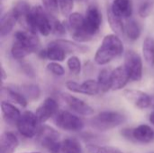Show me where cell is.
<instances>
[{"label":"cell","mask_w":154,"mask_h":153,"mask_svg":"<svg viewBox=\"0 0 154 153\" xmlns=\"http://www.w3.org/2000/svg\"><path fill=\"white\" fill-rule=\"evenodd\" d=\"M124 51V44L116 34H107L106 35L100 46L96 51L94 60L98 65H106L121 56Z\"/></svg>","instance_id":"obj_1"},{"label":"cell","mask_w":154,"mask_h":153,"mask_svg":"<svg viewBox=\"0 0 154 153\" xmlns=\"http://www.w3.org/2000/svg\"><path fill=\"white\" fill-rule=\"evenodd\" d=\"M126 116L118 111H103L90 120L91 126L100 132H106L124 124Z\"/></svg>","instance_id":"obj_2"},{"label":"cell","mask_w":154,"mask_h":153,"mask_svg":"<svg viewBox=\"0 0 154 153\" xmlns=\"http://www.w3.org/2000/svg\"><path fill=\"white\" fill-rule=\"evenodd\" d=\"M51 13L47 12L42 6H33L29 21L28 31L32 33H41L42 36H48L52 32L50 20Z\"/></svg>","instance_id":"obj_3"},{"label":"cell","mask_w":154,"mask_h":153,"mask_svg":"<svg viewBox=\"0 0 154 153\" xmlns=\"http://www.w3.org/2000/svg\"><path fill=\"white\" fill-rule=\"evenodd\" d=\"M60 133L58 131L49 125H42L36 135L38 143L51 153H60L61 142L60 141Z\"/></svg>","instance_id":"obj_4"},{"label":"cell","mask_w":154,"mask_h":153,"mask_svg":"<svg viewBox=\"0 0 154 153\" xmlns=\"http://www.w3.org/2000/svg\"><path fill=\"white\" fill-rule=\"evenodd\" d=\"M102 23V14L96 5H90L86 13L84 21V33L91 41L99 32Z\"/></svg>","instance_id":"obj_5"},{"label":"cell","mask_w":154,"mask_h":153,"mask_svg":"<svg viewBox=\"0 0 154 153\" xmlns=\"http://www.w3.org/2000/svg\"><path fill=\"white\" fill-rule=\"evenodd\" d=\"M39 121L35 113L32 111H25L22 114L19 121L16 124V128L19 133L25 138H33L37 135L39 131Z\"/></svg>","instance_id":"obj_6"},{"label":"cell","mask_w":154,"mask_h":153,"mask_svg":"<svg viewBox=\"0 0 154 153\" xmlns=\"http://www.w3.org/2000/svg\"><path fill=\"white\" fill-rule=\"evenodd\" d=\"M55 124L60 129L67 132H79L85 126L83 120L79 116L69 111L59 112L55 117Z\"/></svg>","instance_id":"obj_7"},{"label":"cell","mask_w":154,"mask_h":153,"mask_svg":"<svg viewBox=\"0 0 154 153\" xmlns=\"http://www.w3.org/2000/svg\"><path fill=\"white\" fill-rule=\"evenodd\" d=\"M124 66L127 69L130 79L138 82L143 78V60L134 50H127L125 54Z\"/></svg>","instance_id":"obj_8"},{"label":"cell","mask_w":154,"mask_h":153,"mask_svg":"<svg viewBox=\"0 0 154 153\" xmlns=\"http://www.w3.org/2000/svg\"><path fill=\"white\" fill-rule=\"evenodd\" d=\"M122 134L128 140L143 144L150 143L154 140V130L148 124H140L134 129H125Z\"/></svg>","instance_id":"obj_9"},{"label":"cell","mask_w":154,"mask_h":153,"mask_svg":"<svg viewBox=\"0 0 154 153\" xmlns=\"http://www.w3.org/2000/svg\"><path fill=\"white\" fill-rule=\"evenodd\" d=\"M61 98L69 109L79 115L89 116L95 113V110L91 106H89L84 100L69 93H61Z\"/></svg>","instance_id":"obj_10"},{"label":"cell","mask_w":154,"mask_h":153,"mask_svg":"<svg viewBox=\"0 0 154 153\" xmlns=\"http://www.w3.org/2000/svg\"><path fill=\"white\" fill-rule=\"evenodd\" d=\"M65 85L67 89L72 93L83 94L87 96H97L100 93L98 82L95 79H88L80 84L72 80H69Z\"/></svg>","instance_id":"obj_11"},{"label":"cell","mask_w":154,"mask_h":153,"mask_svg":"<svg viewBox=\"0 0 154 153\" xmlns=\"http://www.w3.org/2000/svg\"><path fill=\"white\" fill-rule=\"evenodd\" d=\"M124 97L135 107L143 110L152 105V98L145 92L137 89H125L123 92Z\"/></svg>","instance_id":"obj_12"},{"label":"cell","mask_w":154,"mask_h":153,"mask_svg":"<svg viewBox=\"0 0 154 153\" xmlns=\"http://www.w3.org/2000/svg\"><path fill=\"white\" fill-rule=\"evenodd\" d=\"M58 103L52 97H47L44 101L37 107L35 111V115L40 124L46 123L49 119L57 115L58 112Z\"/></svg>","instance_id":"obj_13"},{"label":"cell","mask_w":154,"mask_h":153,"mask_svg":"<svg viewBox=\"0 0 154 153\" xmlns=\"http://www.w3.org/2000/svg\"><path fill=\"white\" fill-rule=\"evenodd\" d=\"M14 41L20 42L31 53L36 52L40 48V40L36 34L27 31H17L14 33Z\"/></svg>","instance_id":"obj_14"},{"label":"cell","mask_w":154,"mask_h":153,"mask_svg":"<svg viewBox=\"0 0 154 153\" xmlns=\"http://www.w3.org/2000/svg\"><path fill=\"white\" fill-rule=\"evenodd\" d=\"M130 76L124 65L116 68L111 74V90L117 91L123 89L130 81Z\"/></svg>","instance_id":"obj_15"},{"label":"cell","mask_w":154,"mask_h":153,"mask_svg":"<svg viewBox=\"0 0 154 153\" xmlns=\"http://www.w3.org/2000/svg\"><path fill=\"white\" fill-rule=\"evenodd\" d=\"M32 7L25 1H18L13 7V11L17 18V22L26 30L28 31L30 16L32 14Z\"/></svg>","instance_id":"obj_16"},{"label":"cell","mask_w":154,"mask_h":153,"mask_svg":"<svg viewBox=\"0 0 154 153\" xmlns=\"http://www.w3.org/2000/svg\"><path fill=\"white\" fill-rule=\"evenodd\" d=\"M66 52L53 41L50 42L47 48L39 51V57L41 59L50 60L53 62L63 61L66 57Z\"/></svg>","instance_id":"obj_17"},{"label":"cell","mask_w":154,"mask_h":153,"mask_svg":"<svg viewBox=\"0 0 154 153\" xmlns=\"http://www.w3.org/2000/svg\"><path fill=\"white\" fill-rule=\"evenodd\" d=\"M1 112H2L5 121L7 124L16 126V124L22 115L20 110L16 106H14L13 104H11L7 101H2L1 102Z\"/></svg>","instance_id":"obj_18"},{"label":"cell","mask_w":154,"mask_h":153,"mask_svg":"<svg viewBox=\"0 0 154 153\" xmlns=\"http://www.w3.org/2000/svg\"><path fill=\"white\" fill-rule=\"evenodd\" d=\"M113 13L120 18L129 19L133 14V5L131 0H114L110 5Z\"/></svg>","instance_id":"obj_19"},{"label":"cell","mask_w":154,"mask_h":153,"mask_svg":"<svg viewBox=\"0 0 154 153\" xmlns=\"http://www.w3.org/2000/svg\"><path fill=\"white\" fill-rule=\"evenodd\" d=\"M19 145V141L14 133L4 132L0 137V153H14Z\"/></svg>","instance_id":"obj_20"},{"label":"cell","mask_w":154,"mask_h":153,"mask_svg":"<svg viewBox=\"0 0 154 153\" xmlns=\"http://www.w3.org/2000/svg\"><path fill=\"white\" fill-rule=\"evenodd\" d=\"M16 22H17V18L13 9L2 14L0 19V36L4 38L5 36L8 35L13 31Z\"/></svg>","instance_id":"obj_21"},{"label":"cell","mask_w":154,"mask_h":153,"mask_svg":"<svg viewBox=\"0 0 154 153\" xmlns=\"http://www.w3.org/2000/svg\"><path fill=\"white\" fill-rule=\"evenodd\" d=\"M53 42L56 43L58 46H60L66 53H71V52L85 53L88 50V48L87 46H84V45L79 44L78 42H74V41H68V40L58 39V40L53 41Z\"/></svg>","instance_id":"obj_22"},{"label":"cell","mask_w":154,"mask_h":153,"mask_svg":"<svg viewBox=\"0 0 154 153\" xmlns=\"http://www.w3.org/2000/svg\"><path fill=\"white\" fill-rule=\"evenodd\" d=\"M107 21L110 28L114 32V34L117 36L125 34V23H123L122 18L116 15L111 10L110 6L107 8Z\"/></svg>","instance_id":"obj_23"},{"label":"cell","mask_w":154,"mask_h":153,"mask_svg":"<svg viewBox=\"0 0 154 153\" xmlns=\"http://www.w3.org/2000/svg\"><path fill=\"white\" fill-rule=\"evenodd\" d=\"M141 33L142 29L138 22H136L133 18L127 19V21L125 23V34L127 36V38L134 41L140 38Z\"/></svg>","instance_id":"obj_24"},{"label":"cell","mask_w":154,"mask_h":153,"mask_svg":"<svg viewBox=\"0 0 154 153\" xmlns=\"http://www.w3.org/2000/svg\"><path fill=\"white\" fill-rule=\"evenodd\" d=\"M2 93L6 95L12 101L15 102L22 107H26L28 105L27 98L18 90V89H13L9 87H2Z\"/></svg>","instance_id":"obj_25"},{"label":"cell","mask_w":154,"mask_h":153,"mask_svg":"<svg viewBox=\"0 0 154 153\" xmlns=\"http://www.w3.org/2000/svg\"><path fill=\"white\" fill-rule=\"evenodd\" d=\"M143 55L146 63L154 67V39L152 37H146L143 42Z\"/></svg>","instance_id":"obj_26"},{"label":"cell","mask_w":154,"mask_h":153,"mask_svg":"<svg viewBox=\"0 0 154 153\" xmlns=\"http://www.w3.org/2000/svg\"><path fill=\"white\" fill-rule=\"evenodd\" d=\"M60 153H84V151L77 139L66 138L61 142Z\"/></svg>","instance_id":"obj_27"},{"label":"cell","mask_w":154,"mask_h":153,"mask_svg":"<svg viewBox=\"0 0 154 153\" xmlns=\"http://www.w3.org/2000/svg\"><path fill=\"white\" fill-rule=\"evenodd\" d=\"M111 74L112 71L107 69H103L99 71L97 82L99 85L100 92L106 93L111 90Z\"/></svg>","instance_id":"obj_28"},{"label":"cell","mask_w":154,"mask_h":153,"mask_svg":"<svg viewBox=\"0 0 154 153\" xmlns=\"http://www.w3.org/2000/svg\"><path fill=\"white\" fill-rule=\"evenodd\" d=\"M26 98L27 96L29 97V99L32 100H35L40 96L41 94V90L40 87L37 85H32V84H29V85H23L21 87L20 89H18Z\"/></svg>","instance_id":"obj_29"},{"label":"cell","mask_w":154,"mask_h":153,"mask_svg":"<svg viewBox=\"0 0 154 153\" xmlns=\"http://www.w3.org/2000/svg\"><path fill=\"white\" fill-rule=\"evenodd\" d=\"M87 153H123L121 150L113 146H100L97 144H88Z\"/></svg>","instance_id":"obj_30"},{"label":"cell","mask_w":154,"mask_h":153,"mask_svg":"<svg viewBox=\"0 0 154 153\" xmlns=\"http://www.w3.org/2000/svg\"><path fill=\"white\" fill-rule=\"evenodd\" d=\"M11 54L16 60H23L26 56H28L32 53L29 51L28 49H26L20 42L14 41L13 45H12V48H11Z\"/></svg>","instance_id":"obj_31"},{"label":"cell","mask_w":154,"mask_h":153,"mask_svg":"<svg viewBox=\"0 0 154 153\" xmlns=\"http://www.w3.org/2000/svg\"><path fill=\"white\" fill-rule=\"evenodd\" d=\"M67 66L69 71L74 75H79L81 71V61L78 56H71L67 60Z\"/></svg>","instance_id":"obj_32"},{"label":"cell","mask_w":154,"mask_h":153,"mask_svg":"<svg viewBox=\"0 0 154 153\" xmlns=\"http://www.w3.org/2000/svg\"><path fill=\"white\" fill-rule=\"evenodd\" d=\"M50 20H51L52 33L57 35H63L66 32V27L64 26V24L57 18H55L52 15V14H50Z\"/></svg>","instance_id":"obj_33"},{"label":"cell","mask_w":154,"mask_h":153,"mask_svg":"<svg viewBox=\"0 0 154 153\" xmlns=\"http://www.w3.org/2000/svg\"><path fill=\"white\" fill-rule=\"evenodd\" d=\"M59 8L63 15H69L73 9L74 0H58Z\"/></svg>","instance_id":"obj_34"},{"label":"cell","mask_w":154,"mask_h":153,"mask_svg":"<svg viewBox=\"0 0 154 153\" xmlns=\"http://www.w3.org/2000/svg\"><path fill=\"white\" fill-rule=\"evenodd\" d=\"M47 69H48L51 73H52L53 75L58 76V77H61V76H63V75L65 74V69H64V68H63L62 65L60 64L59 62H53V61H51V62L48 63V65H47Z\"/></svg>","instance_id":"obj_35"},{"label":"cell","mask_w":154,"mask_h":153,"mask_svg":"<svg viewBox=\"0 0 154 153\" xmlns=\"http://www.w3.org/2000/svg\"><path fill=\"white\" fill-rule=\"evenodd\" d=\"M42 5L44 9L51 13H56L59 9V2L58 0H42Z\"/></svg>","instance_id":"obj_36"},{"label":"cell","mask_w":154,"mask_h":153,"mask_svg":"<svg viewBox=\"0 0 154 153\" xmlns=\"http://www.w3.org/2000/svg\"><path fill=\"white\" fill-rule=\"evenodd\" d=\"M152 4L151 2L146 1L140 5L139 10H138V14L142 18H145V17L149 16V14H151V11H152Z\"/></svg>","instance_id":"obj_37"},{"label":"cell","mask_w":154,"mask_h":153,"mask_svg":"<svg viewBox=\"0 0 154 153\" xmlns=\"http://www.w3.org/2000/svg\"><path fill=\"white\" fill-rule=\"evenodd\" d=\"M1 75H2V80L4 81L7 78V76H6V73H5V71L3 67H1Z\"/></svg>","instance_id":"obj_38"},{"label":"cell","mask_w":154,"mask_h":153,"mask_svg":"<svg viewBox=\"0 0 154 153\" xmlns=\"http://www.w3.org/2000/svg\"><path fill=\"white\" fill-rule=\"evenodd\" d=\"M149 121H150V123L152 125H154V111L150 114V115H149Z\"/></svg>","instance_id":"obj_39"},{"label":"cell","mask_w":154,"mask_h":153,"mask_svg":"<svg viewBox=\"0 0 154 153\" xmlns=\"http://www.w3.org/2000/svg\"><path fill=\"white\" fill-rule=\"evenodd\" d=\"M23 153H40V152H23Z\"/></svg>","instance_id":"obj_40"},{"label":"cell","mask_w":154,"mask_h":153,"mask_svg":"<svg viewBox=\"0 0 154 153\" xmlns=\"http://www.w3.org/2000/svg\"><path fill=\"white\" fill-rule=\"evenodd\" d=\"M152 153H154V152H152Z\"/></svg>","instance_id":"obj_41"}]
</instances>
